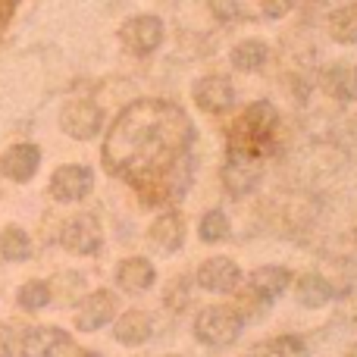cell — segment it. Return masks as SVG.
<instances>
[{"label": "cell", "instance_id": "1", "mask_svg": "<svg viewBox=\"0 0 357 357\" xmlns=\"http://www.w3.org/2000/svg\"><path fill=\"white\" fill-rule=\"evenodd\" d=\"M195 126L182 107L144 98L116 116L104 138V167L129 182L144 204H167L182 191L178 163L185 160Z\"/></svg>", "mask_w": 357, "mask_h": 357}, {"label": "cell", "instance_id": "2", "mask_svg": "<svg viewBox=\"0 0 357 357\" xmlns=\"http://www.w3.org/2000/svg\"><path fill=\"white\" fill-rule=\"evenodd\" d=\"M276 126H279V113L270 100L251 104L238 119H235L232 135H229V154L264 157V151L273 144Z\"/></svg>", "mask_w": 357, "mask_h": 357}, {"label": "cell", "instance_id": "3", "mask_svg": "<svg viewBox=\"0 0 357 357\" xmlns=\"http://www.w3.org/2000/svg\"><path fill=\"white\" fill-rule=\"evenodd\" d=\"M241 333V317L238 310L213 304V307H204L195 320V335L210 348H226L238 339Z\"/></svg>", "mask_w": 357, "mask_h": 357}, {"label": "cell", "instance_id": "4", "mask_svg": "<svg viewBox=\"0 0 357 357\" xmlns=\"http://www.w3.org/2000/svg\"><path fill=\"white\" fill-rule=\"evenodd\" d=\"M94 188V173L82 163H63L50 176V197L60 204H75L85 201Z\"/></svg>", "mask_w": 357, "mask_h": 357}, {"label": "cell", "instance_id": "5", "mask_svg": "<svg viewBox=\"0 0 357 357\" xmlns=\"http://www.w3.org/2000/svg\"><path fill=\"white\" fill-rule=\"evenodd\" d=\"M104 126V113L94 100H69L60 110V129L75 142H88L94 138Z\"/></svg>", "mask_w": 357, "mask_h": 357}, {"label": "cell", "instance_id": "6", "mask_svg": "<svg viewBox=\"0 0 357 357\" xmlns=\"http://www.w3.org/2000/svg\"><path fill=\"white\" fill-rule=\"evenodd\" d=\"M119 41L129 54L135 56H148L160 47L163 41V22L157 16H135L119 29Z\"/></svg>", "mask_w": 357, "mask_h": 357}, {"label": "cell", "instance_id": "7", "mask_svg": "<svg viewBox=\"0 0 357 357\" xmlns=\"http://www.w3.org/2000/svg\"><path fill=\"white\" fill-rule=\"evenodd\" d=\"M100 238H104L100 235V222L91 213H75L60 229V245L69 254H94L100 248Z\"/></svg>", "mask_w": 357, "mask_h": 357}, {"label": "cell", "instance_id": "8", "mask_svg": "<svg viewBox=\"0 0 357 357\" xmlns=\"http://www.w3.org/2000/svg\"><path fill=\"white\" fill-rule=\"evenodd\" d=\"M116 295L107 289L100 291H91V295H85L79 301V307H75V326L82 329V333H98V329H104L107 323L116 317Z\"/></svg>", "mask_w": 357, "mask_h": 357}, {"label": "cell", "instance_id": "9", "mask_svg": "<svg viewBox=\"0 0 357 357\" xmlns=\"http://www.w3.org/2000/svg\"><path fill=\"white\" fill-rule=\"evenodd\" d=\"M38 167H41V151L29 142L13 144V148H6L3 157H0V176H6L10 182H19V185L31 182Z\"/></svg>", "mask_w": 357, "mask_h": 357}, {"label": "cell", "instance_id": "10", "mask_svg": "<svg viewBox=\"0 0 357 357\" xmlns=\"http://www.w3.org/2000/svg\"><path fill=\"white\" fill-rule=\"evenodd\" d=\"M260 157H248V154H232V160L222 169V185H226L229 195L245 197L257 188L260 182Z\"/></svg>", "mask_w": 357, "mask_h": 357}, {"label": "cell", "instance_id": "11", "mask_svg": "<svg viewBox=\"0 0 357 357\" xmlns=\"http://www.w3.org/2000/svg\"><path fill=\"white\" fill-rule=\"evenodd\" d=\"M191 94H195V104L204 113H226L235 104V88L222 75H204V79H197Z\"/></svg>", "mask_w": 357, "mask_h": 357}, {"label": "cell", "instance_id": "12", "mask_svg": "<svg viewBox=\"0 0 357 357\" xmlns=\"http://www.w3.org/2000/svg\"><path fill=\"white\" fill-rule=\"evenodd\" d=\"M63 342H69V335L60 326H31L29 333H22L16 351L19 357H54Z\"/></svg>", "mask_w": 357, "mask_h": 357}, {"label": "cell", "instance_id": "13", "mask_svg": "<svg viewBox=\"0 0 357 357\" xmlns=\"http://www.w3.org/2000/svg\"><path fill=\"white\" fill-rule=\"evenodd\" d=\"M238 279H241L238 266H235L229 257H210L207 264L197 270V282H201V289L220 291V295L232 291L235 285H238Z\"/></svg>", "mask_w": 357, "mask_h": 357}, {"label": "cell", "instance_id": "14", "mask_svg": "<svg viewBox=\"0 0 357 357\" xmlns=\"http://www.w3.org/2000/svg\"><path fill=\"white\" fill-rule=\"evenodd\" d=\"M157 279V270L151 260L144 257H129L116 266V285L123 291H148Z\"/></svg>", "mask_w": 357, "mask_h": 357}, {"label": "cell", "instance_id": "15", "mask_svg": "<svg viewBox=\"0 0 357 357\" xmlns=\"http://www.w3.org/2000/svg\"><path fill=\"white\" fill-rule=\"evenodd\" d=\"M151 333H154V323H151V317L144 314V310H126L123 317L116 320V326H113V335H116L119 345H144V342L151 339Z\"/></svg>", "mask_w": 357, "mask_h": 357}, {"label": "cell", "instance_id": "16", "mask_svg": "<svg viewBox=\"0 0 357 357\" xmlns=\"http://www.w3.org/2000/svg\"><path fill=\"white\" fill-rule=\"evenodd\" d=\"M182 241H185V222H182V216H178L176 210L157 216L154 226H151V245L160 248V251H167V254H173V251L182 248Z\"/></svg>", "mask_w": 357, "mask_h": 357}, {"label": "cell", "instance_id": "17", "mask_svg": "<svg viewBox=\"0 0 357 357\" xmlns=\"http://www.w3.org/2000/svg\"><path fill=\"white\" fill-rule=\"evenodd\" d=\"M291 273L282 270V266H260V270L251 273V291L257 298H264V301H273V298H279L285 291Z\"/></svg>", "mask_w": 357, "mask_h": 357}, {"label": "cell", "instance_id": "18", "mask_svg": "<svg viewBox=\"0 0 357 357\" xmlns=\"http://www.w3.org/2000/svg\"><path fill=\"white\" fill-rule=\"evenodd\" d=\"M323 85H326V91L333 94V98L351 100V98H357V69L348 66V63H335V66L326 69Z\"/></svg>", "mask_w": 357, "mask_h": 357}, {"label": "cell", "instance_id": "19", "mask_svg": "<svg viewBox=\"0 0 357 357\" xmlns=\"http://www.w3.org/2000/svg\"><path fill=\"white\" fill-rule=\"evenodd\" d=\"M0 257L10 264H25L31 257V235L22 226H6L0 232Z\"/></svg>", "mask_w": 357, "mask_h": 357}, {"label": "cell", "instance_id": "20", "mask_svg": "<svg viewBox=\"0 0 357 357\" xmlns=\"http://www.w3.org/2000/svg\"><path fill=\"white\" fill-rule=\"evenodd\" d=\"M298 301L304 304V307H323V304L333 298V285L326 282L323 276H317V273H304L301 279H298Z\"/></svg>", "mask_w": 357, "mask_h": 357}, {"label": "cell", "instance_id": "21", "mask_svg": "<svg viewBox=\"0 0 357 357\" xmlns=\"http://www.w3.org/2000/svg\"><path fill=\"white\" fill-rule=\"evenodd\" d=\"M329 35L339 44H357V3H348L329 16Z\"/></svg>", "mask_w": 357, "mask_h": 357}, {"label": "cell", "instance_id": "22", "mask_svg": "<svg viewBox=\"0 0 357 357\" xmlns=\"http://www.w3.org/2000/svg\"><path fill=\"white\" fill-rule=\"evenodd\" d=\"M251 357H310V354L301 339H295V335H279V339H270V342H264V345H257Z\"/></svg>", "mask_w": 357, "mask_h": 357}, {"label": "cell", "instance_id": "23", "mask_svg": "<svg viewBox=\"0 0 357 357\" xmlns=\"http://www.w3.org/2000/svg\"><path fill=\"white\" fill-rule=\"evenodd\" d=\"M266 44L264 41H241L238 47L232 50V66L235 69H241V73H254V69H260L266 63Z\"/></svg>", "mask_w": 357, "mask_h": 357}, {"label": "cell", "instance_id": "24", "mask_svg": "<svg viewBox=\"0 0 357 357\" xmlns=\"http://www.w3.org/2000/svg\"><path fill=\"white\" fill-rule=\"evenodd\" d=\"M16 301H19V307L22 310H41V307H47V301H50V285L44 282V279H29V282L19 289V295H16Z\"/></svg>", "mask_w": 357, "mask_h": 357}, {"label": "cell", "instance_id": "25", "mask_svg": "<svg viewBox=\"0 0 357 357\" xmlns=\"http://www.w3.org/2000/svg\"><path fill=\"white\" fill-rule=\"evenodd\" d=\"M229 235V220L222 210H210L201 220V238L204 241H222Z\"/></svg>", "mask_w": 357, "mask_h": 357}, {"label": "cell", "instance_id": "26", "mask_svg": "<svg viewBox=\"0 0 357 357\" xmlns=\"http://www.w3.org/2000/svg\"><path fill=\"white\" fill-rule=\"evenodd\" d=\"M82 282H85V279H82L79 273H60V276L50 282V285H60V289H50V298L56 295V298H63V301H69L73 295L82 291Z\"/></svg>", "mask_w": 357, "mask_h": 357}, {"label": "cell", "instance_id": "27", "mask_svg": "<svg viewBox=\"0 0 357 357\" xmlns=\"http://www.w3.org/2000/svg\"><path fill=\"white\" fill-rule=\"evenodd\" d=\"M210 10H213L216 19L229 22V19L238 16V0H210Z\"/></svg>", "mask_w": 357, "mask_h": 357}, {"label": "cell", "instance_id": "28", "mask_svg": "<svg viewBox=\"0 0 357 357\" xmlns=\"http://www.w3.org/2000/svg\"><path fill=\"white\" fill-rule=\"evenodd\" d=\"M16 333H13L10 323H0V357H13L16 354Z\"/></svg>", "mask_w": 357, "mask_h": 357}, {"label": "cell", "instance_id": "29", "mask_svg": "<svg viewBox=\"0 0 357 357\" xmlns=\"http://www.w3.org/2000/svg\"><path fill=\"white\" fill-rule=\"evenodd\" d=\"M291 6H295V0H260V10H264L270 19L285 16V13H289Z\"/></svg>", "mask_w": 357, "mask_h": 357}, {"label": "cell", "instance_id": "30", "mask_svg": "<svg viewBox=\"0 0 357 357\" xmlns=\"http://www.w3.org/2000/svg\"><path fill=\"white\" fill-rule=\"evenodd\" d=\"M82 357H100V354H94V351H82Z\"/></svg>", "mask_w": 357, "mask_h": 357}, {"label": "cell", "instance_id": "31", "mask_svg": "<svg viewBox=\"0 0 357 357\" xmlns=\"http://www.w3.org/2000/svg\"><path fill=\"white\" fill-rule=\"evenodd\" d=\"M167 357H178V354H167Z\"/></svg>", "mask_w": 357, "mask_h": 357}]
</instances>
